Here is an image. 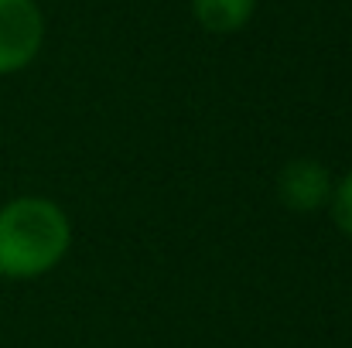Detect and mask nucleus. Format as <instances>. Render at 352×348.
Masks as SVG:
<instances>
[{
    "label": "nucleus",
    "instance_id": "f257e3e1",
    "mask_svg": "<svg viewBox=\"0 0 352 348\" xmlns=\"http://www.w3.org/2000/svg\"><path fill=\"white\" fill-rule=\"evenodd\" d=\"M72 246L69 216L48 198H14L0 209V277L34 280L62 263Z\"/></svg>",
    "mask_w": 352,
    "mask_h": 348
},
{
    "label": "nucleus",
    "instance_id": "f03ea898",
    "mask_svg": "<svg viewBox=\"0 0 352 348\" xmlns=\"http://www.w3.org/2000/svg\"><path fill=\"white\" fill-rule=\"evenodd\" d=\"M45 45V14L34 0H0V76L28 69Z\"/></svg>",
    "mask_w": 352,
    "mask_h": 348
},
{
    "label": "nucleus",
    "instance_id": "7ed1b4c3",
    "mask_svg": "<svg viewBox=\"0 0 352 348\" xmlns=\"http://www.w3.org/2000/svg\"><path fill=\"white\" fill-rule=\"evenodd\" d=\"M332 188H336L332 174L311 157H298V161L284 164L277 174V198L284 209H291L298 216H311V212L325 209L332 202Z\"/></svg>",
    "mask_w": 352,
    "mask_h": 348
},
{
    "label": "nucleus",
    "instance_id": "20e7f679",
    "mask_svg": "<svg viewBox=\"0 0 352 348\" xmlns=\"http://www.w3.org/2000/svg\"><path fill=\"white\" fill-rule=\"evenodd\" d=\"M253 10L256 0H192V14L209 34H236L250 24Z\"/></svg>",
    "mask_w": 352,
    "mask_h": 348
},
{
    "label": "nucleus",
    "instance_id": "39448f33",
    "mask_svg": "<svg viewBox=\"0 0 352 348\" xmlns=\"http://www.w3.org/2000/svg\"><path fill=\"white\" fill-rule=\"evenodd\" d=\"M329 209H332V222L352 239V171L346 174V178L336 181Z\"/></svg>",
    "mask_w": 352,
    "mask_h": 348
}]
</instances>
